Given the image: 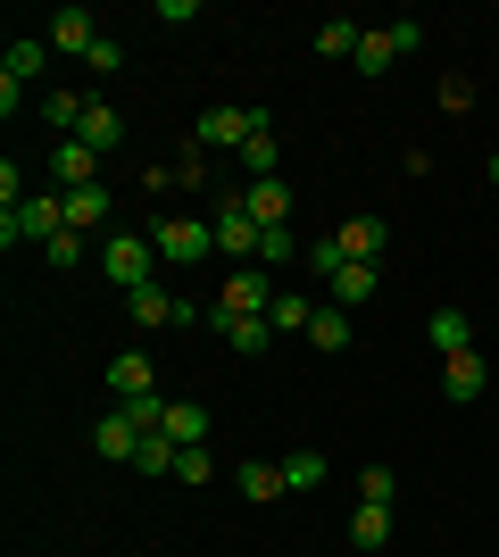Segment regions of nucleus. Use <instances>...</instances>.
I'll use <instances>...</instances> for the list:
<instances>
[{
	"mask_svg": "<svg viewBox=\"0 0 499 557\" xmlns=\"http://www.w3.org/2000/svg\"><path fill=\"white\" fill-rule=\"evenodd\" d=\"M159 433L175 449H200V442H209V408H200V399H166V424H159Z\"/></svg>",
	"mask_w": 499,
	"mask_h": 557,
	"instance_id": "obj_18",
	"label": "nucleus"
},
{
	"mask_svg": "<svg viewBox=\"0 0 499 557\" xmlns=\"http://www.w3.org/2000/svg\"><path fill=\"white\" fill-rule=\"evenodd\" d=\"M234 491L250 499V508H266V499H284V466H266V458H250V466H234Z\"/></svg>",
	"mask_w": 499,
	"mask_h": 557,
	"instance_id": "obj_19",
	"label": "nucleus"
},
{
	"mask_svg": "<svg viewBox=\"0 0 499 557\" xmlns=\"http://www.w3.org/2000/svg\"><path fill=\"white\" fill-rule=\"evenodd\" d=\"M350 67H358V75H391V67H400V42H391V25H366V42H358Z\"/></svg>",
	"mask_w": 499,
	"mask_h": 557,
	"instance_id": "obj_24",
	"label": "nucleus"
},
{
	"mask_svg": "<svg viewBox=\"0 0 499 557\" xmlns=\"http://www.w3.org/2000/svg\"><path fill=\"white\" fill-rule=\"evenodd\" d=\"M266 308H275V275L266 267H234L216 283V317H266Z\"/></svg>",
	"mask_w": 499,
	"mask_h": 557,
	"instance_id": "obj_5",
	"label": "nucleus"
},
{
	"mask_svg": "<svg viewBox=\"0 0 499 557\" xmlns=\"http://www.w3.org/2000/svg\"><path fill=\"white\" fill-rule=\"evenodd\" d=\"M75 141H84V150H100V159H109V150H117V141H125V116L109 109V100H92V109H84V125H75Z\"/></svg>",
	"mask_w": 499,
	"mask_h": 557,
	"instance_id": "obj_20",
	"label": "nucleus"
},
{
	"mask_svg": "<svg viewBox=\"0 0 499 557\" xmlns=\"http://www.w3.org/2000/svg\"><path fill=\"white\" fill-rule=\"evenodd\" d=\"M483 383H491V367H483V349H458V358H441V392L458 399V408H475Z\"/></svg>",
	"mask_w": 499,
	"mask_h": 557,
	"instance_id": "obj_12",
	"label": "nucleus"
},
{
	"mask_svg": "<svg viewBox=\"0 0 499 557\" xmlns=\"http://www.w3.org/2000/svg\"><path fill=\"white\" fill-rule=\"evenodd\" d=\"M358 42H366V25H350V17L316 25V59H358Z\"/></svg>",
	"mask_w": 499,
	"mask_h": 557,
	"instance_id": "obj_26",
	"label": "nucleus"
},
{
	"mask_svg": "<svg viewBox=\"0 0 499 557\" xmlns=\"http://www.w3.org/2000/svg\"><path fill=\"white\" fill-rule=\"evenodd\" d=\"M325 292H333V308H366V300L383 292V267H341Z\"/></svg>",
	"mask_w": 499,
	"mask_h": 557,
	"instance_id": "obj_22",
	"label": "nucleus"
},
{
	"mask_svg": "<svg viewBox=\"0 0 499 557\" xmlns=\"http://www.w3.org/2000/svg\"><path fill=\"white\" fill-rule=\"evenodd\" d=\"M50 184H59V191H92V184H100V150L59 141V150H50Z\"/></svg>",
	"mask_w": 499,
	"mask_h": 557,
	"instance_id": "obj_11",
	"label": "nucleus"
},
{
	"mask_svg": "<svg viewBox=\"0 0 499 557\" xmlns=\"http://www.w3.org/2000/svg\"><path fill=\"white\" fill-rule=\"evenodd\" d=\"M125 317L142 333H159V325H209L191 300H175V292H159V283H142V292H125Z\"/></svg>",
	"mask_w": 499,
	"mask_h": 557,
	"instance_id": "obj_6",
	"label": "nucleus"
},
{
	"mask_svg": "<svg viewBox=\"0 0 499 557\" xmlns=\"http://www.w3.org/2000/svg\"><path fill=\"white\" fill-rule=\"evenodd\" d=\"M250 125H259V109H234V100H216V109H200L191 141H200V150H234V159H241V141H250Z\"/></svg>",
	"mask_w": 499,
	"mask_h": 557,
	"instance_id": "obj_7",
	"label": "nucleus"
},
{
	"mask_svg": "<svg viewBox=\"0 0 499 557\" xmlns=\"http://www.w3.org/2000/svg\"><path fill=\"white\" fill-rule=\"evenodd\" d=\"M291 258H300V242H291V225H275V233L259 242V258H250V267H266V275H284Z\"/></svg>",
	"mask_w": 499,
	"mask_h": 557,
	"instance_id": "obj_29",
	"label": "nucleus"
},
{
	"mask_svg": "<svg viewBox=\"0 0 499 557\" xmlns=\"http://www.w3.org/2000/svg\"><path fill=\"white\" fill-rule=\"evenodd\" d=\"M150 258H159L150 233H109V242H100V275L117 283V292H142V283H150Z\"/></svg>",
	"mask_w": 499,
	"mask_h": 557,
	"instance_id": "obj_4",
	"label": "nucleus"
},
{
	"mask_svg": "<svg viewBox=\"0 0 499 557\" xmlns=\"http://www.w3.org/2000/svg\"><path fill=\"white\" fill-rule=\"evenodd\" d=\"M383 242H391V225H383V216H350V225H333V250H341V267H375Z\"/></svg>",
	"mask_w": 499,
	"mask_h": 557,
	"instance_id": "obj_8",
	"label": "nucleus"
},
{
	"mask_svg": "<svg viewBox=\"0 0 499 557\" xmlns=\"http://www.w3.org/2000/svg\"><path fill=\"white\" fill-rule=\"evenodd\" d=\"M216 466H209V449H184V458H175V483H209Z\"/></svg>",
	"mask_w": 499,
	"mask_h": 557,
	"instance_id": "obj_36",
	"label": "nucleus"
},
{
	"mask_svg": "<svg viewBox=\"0 0 499 557\" xmlns=\"http://www.w3.org/2000/svg\"><path fill=\"white\" fill-rule=\"evenodd\" d=\"M241 200H250V216H259L266 233L291 225V184H284V175H266V184H241Z\"/></svg>",
	"mask_w": 499,
	"mask_h": 557,
	"instance_id": "obj_17",
	"label": "nucleus"
},
{
	"mask_svg": "<svg viewBox=\"0 0 499 557\" xmlns=\"http://www.w3.org/2000/svg\"><path fill=\"white\" fill-rule=\"evenodd\" d=\"M483 184H491V191H499V150H491V159H483Z\"/></svg>",
	"mask_w": 499,
	"mask_h": 557,
	"instance_id": "obj_37",
	"label": "nucleus"
},
{
	"mask_svg": "<svg viewBox=\"0 0 499 557\" xmlns=\"http://www.w3.org/2000/svg\"><path fill=\"white\" fill-rule=\"evenodd\" d=\"M50 50H67V59H92V42H100V17L92 9H50V34H42Z\"/></svg>",
	"mask_w": 499,
	"mask_h": 557,
	"instance_id": "obj_9",
	"label": "nucleus"
},
{
	"mask_svg": "<svg viewBox=\"0 0 499 557\" xmlns=\"http://www.w3.org/2000/svg\"><path fill=\"white\" fill-rule=\"evenodd\" d=\"M67 233V200L59 191H25L17 209H0V250H17V242H59Z\"/></svg>",
	"mask_w": 499,
	"mask_h": 557,
	"instance_id": "obj_1",
	"label": "nucleus"
},
{
	"mask_svg": "<svg viewBox=\"0 0 499 557\" xmlns=\"http://www.w3.org/2000/svg\"><path fill=\"white\" fill-rule=\"evenodd\" d=\"M134 449H142V424L125 417V408H109V417L92 424V458H109V466H134Z\"/></svg>",
	"mask_w": 499,
	"mask_h": 557,
	"instance_id": "obj_10",
	"label": "nucleus"
},
{
	"mask_svg": "<svg viewBox=\"0 0 499 557\" xmlns=\"http://www.w3.org/2000/svg\"><path fill=\"white\" fill-rule=\"evenodd\" d=\"M241 175H250V184L284 175V150H275V116H266V109H259V125H250V141H241Z\"/></svg>",
	"mask_w": 499,
	"mask_h": 557,
	"instance_id": "obj_14",
	"label": "nucleus"
},
{
	"mask_svg": "<svg viewBox=\"0 0 499 557\" xmlns=\"http://www.w3.org/2000/svg\"><path fill=\"white\" fill-rule=\"evenodd\" d=\"M216 250L225 258H241V267H250V258H259V242H266V225L259 216H250V200H241V191H216Z\"/></svg>",
	"mask_w": 499,
	"mask_h": 557,
	"instance_id": "obj_3",
	"label": "nucleus"
},
{
	"mask_svg": "<svg viewBox=\"0 0 499 557\" xmlns=\"http://www.w3.org/2000/svg\"><path fill=\"white\" fill-rule=\"evenodd\" d=\"M391 466H366V474H358V499H366V508H391Z\"/></svg>",
	"mask_w": 499,
	"mask_h": 557,
	"instance_id": "obj_32",
	"label": "nucleus"
},
{
	"mask_svg": "<svg viewBox=\"0 0 499 557\" xmlns=\"http://www.w3.org/2000/svg\"><path fill=\"white\" fill-rule=\"evenodd\" d=\"M425 342L441 349V358H458V349H475V325H466V308H433Z\"/></svg>",
	"mask_w": 499,
	"mask_h": 557,
	"instance_id": "obj_23",
	"label": "nucleus"
},
{
	"mask_svg": "<svg viewBox=\"0 0 499 557\" xmlns=\"http://www.w3.org/2000/svg\"><path fill=\"white\" fill-rule=\"evenodd\" d=\"M42 267H59V275H67V267H84V233H59V242H42Z\"/></svg>",
	"mask_w": 499,
	"mask_h": 557,
	"instance_id": "obj_33",
	"label": "nucleus"
},
{
	"mask_svg": "<svg viewBox=\"0 0 499 557\" xmlns=\"http://www.w3.org/2000/svg\"><path fill=\"white\" fill-rule=\"evenodd\" d=\"M266 325H275V342H291V333H309V325H316V300H309V292H275Z\"/></svg>",
	"mask_w": 499,
	"mask_h": 557,
	"instance_id": "obj_21",
	"label": "nucleus"
},
{
	"mask_svg": "<svg viewBox=\"0 0 499 557\" xmlns=\"http://www.w3.org/2000/svg\"><path fill=\"white\" fill-rule=\"evenodd\" d=\"M209 333H216L225 349H241V358L275 349V325H266V317H216V308H209Z\"/></svg>",
	"mask_w": 499,
	"mask_h": 557,
	"instance_id": "obj_13",
	"label": "nucleus"
},
{
	"mask_svg": "<svg viewBox=\"0 0 499 557\" xmlns=\"http://www.w3.org/2000/svg\"><path fill=\"white\" fill-rule=\"evenodd\" d=\"M150 242H159L166 267H209L216 258V225L209 216H166V225H150Z\"/></svg>",
	"mask_w": 499,
	"mask_h": 557,
	"instance_id": "obj_2",
	"label": "nucleus"
},
{
	"mask_svg": "<svg viewBox=\"0 0 499 557\" xmlns=\"http://www.w3.org/2000/svg\"><path fill=\"white\" fill-rule=\"evenodd\" d=\"M284 483H291V491L325 483V458H316V449H291V458H284Z\"/></svg>",
	"mask_w": 499,
	"mask_h": 557,
	"instance_id": "obj_31",
	"label": "nucleus"
},
{
	"mask_svg": "<svg viewBox=\"0 0 499 557\" xmlns=\"http://www.w3.org/2000/svg\"><path fill=\"white\" fill-rule=\"evenodd\" d=\"M109 392H117V399H150V392H159L150 349H125V358H109Z\"/></svg>",
	"mask_w": 499,
	"mask_h": 557,
	"instance_id": "obj_16",
	"label": "nucleus"
},
{
	"mask_svg": "<svg viewBox=\"0 0 499 557\" xmlns=\"http://www.w3.org/2000/svg\"><path fill=\"white\" fill-rule=\"evenodd\" d=\"M309 342H316V349H350V308H316Z\"/></svg>",
	"mask_w": 499,
	"mask_h": 557,
	"instance_id": "obj_30",
	"label": "nucleus"
},
{
	"mask_svg": "<svg viewBox=\"0 0 499 557\" xmlns=\"http://www.w3.org/2000/svg\"><path fill=\"white\" fill-rule=\"evenodd\" d=\"M59 200H67V233L109 225V184H92V191H59Z\"/></svg>",
	"mask_w": 499,
	"mask_h": 557,
	"instance_id": "obj_25",
	"label": "nucleus"
},
{
	"mask_svg": "<svg viewBox=\"0 0 499 557\" xmlns=\"http://www.w3.org/2000/svg\"><path fill=\"white\" fill-rule=\"evenodd\" d=\"M441 109L466 116V109H475V84H466V75H441Z\"/></svg>",
	"mask_w": 499,
	"mask_h": 557,
	"instance_id": "obj_35",
	"label": "nucleus"
},
{
	"mask_svg": "<svg viewBox=\"0 0 499 557\" xmlns=\"http://www.w3.org/2000/svg\"><path fill=\"white\" fill-rule=\"evenodd\" d=\"M175 458H184V449L166 442V433H142V449H134V474H150V483H159V474H175Z\"/></svg>",
	"mask_w": 499,
	"mask_h": 557,
	"instance_id": "obj_28",
	"label": "nucleus"
},
{
	"mask_svg": "<svg viewBox=\"0 0 499 557\" xmlns=\"http://www.w3.org/2000/svg\"><path fill=\"white\" fill-rule=\"evenodd\" d=\"M84 67H92V75H117V67H125V42H117V34H100V42H92V59H84Z\"/></svg>",
	"mask_w": 499,
	"mask_h": 557,
	"instance_id": "obj_34",
	"label": "nucleus"
},
{
	"mask_svg": "<svg viewBox=\"0 0 499 557\" xmlns=\"http://www.w3.org/2000/svg\"><path fill=\"white\" fill-rule=\"evenodd\" d=\"M391 541V508H366L358 499V516H350V549H383Z\"/></svg>",
	"mask_w": 499,
	"mask_h": 557,
	"instance_id": "obj_27",
	"label": "nucleus"
},
{
	"mask_svg": "<svg viewBox=\"0 0 499 557\" xmlns=\"http://www.w3.org/2000/svg\"><path fill=\"white\" fill-rule=\"evenodd\" d=\"M42 59H50L42 34H17V42L0 50V84H9V92H17V84H34V75H42Z\"/></svg>",
	"mask_w": 499,
	"mask_h": 557,
	"instance_id": "obj_15",
	"label": "nucleus"
}]
</instances>
